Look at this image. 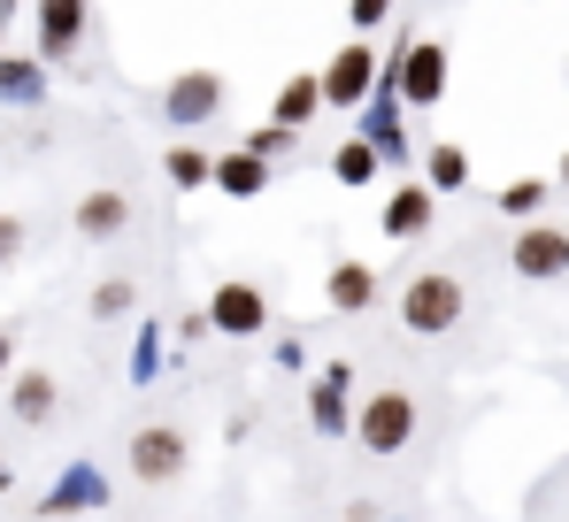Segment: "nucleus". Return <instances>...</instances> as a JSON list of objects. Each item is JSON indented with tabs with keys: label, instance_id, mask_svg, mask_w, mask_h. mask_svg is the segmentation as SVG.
<instances>
[{
	"label": "nucleus",
	"instance_id": "obj_14",
	"mask_svg": "<svg viewBox=\"0 0 569 522\" xmlns=\"http://www.w3.org/2000/svg\"><path fill=\"white\" fill-rule=\"evenodd\" d=\"M423 215H431V192H400V200L385 208V231L408 239V231H423Z\"/></svg>",
	"mask_w": 569,
	"mask_h": 522
},
{
	"label": "nucleus",
	"instance_id": "obj_1",
	"mask_svg": "<svg viewBox=\"0 0 569 522\" xmlns=\"http://www.w3.org/2000/svg\"><path fill=\"white\" fill-rule=\"evenodd\" d=\"M462 308H470V292H462V277H447V269H423V277H408V292H400V323H408L416 339L455 331Z\"/></svg>",
	"mask_w": 569,
	"mask_h": 522
},
{
	"label": "nucleus",
	"instance_id": "obj_8",
	"mask_svg": "<svg viewBox=\"0 0 569 522\" xmlns=\"http://www.w3.org/2000/svg\"><path fill=\"white\" fill-rule=\"evenodd\" d=\"M208 184H223V192H231V200H254V192H262V184H270V170H262V154H223V162H216V177H208Z\"/></svg>",
	"mask_w": 569,
	"mask_h": 522
},
{
	"label": "nucleus",
	"instance_id": "obj_5",
	"mask_svg": "<svg viewBox=\"0 0 569 522\" xmlns=\"http://www.w3.org/2000/svg\"><path fill=\"white\" fill-rule=\"evenodd\" d=\"M516 277H562L569 269V231H547V223H531L523 239H516Z\"/></svg>",
	"mask_w": 569,
	"mask_h": 522
},
{
	"label": "nucleus",
	"instance_id": "obj_15",
	"mask_svg": "<svg viewBox=\"0 0 569 522\" xmlns=\"http://www.w3.org/2000/svg\"><path fill=\"white\" fill-rule=\"evenodd\" d=\"M316 100H323V86H316V78H292V86H284V100H278V131H292Z\"/></svg>",
	"mask_w": 569,
	"mask_h": 522
},
{
	"label": "nucleus",
	"instance_id": "obj_22",
	"mask_svg": "<svg viewBox=\"0 0 569 522\" xmlns=\"http://www.w3.org/2000/svg\"><path fill=\"white\" fill-rule=\"evenodd\" d=\"M385 8H392V0H355V23H378Z\"/></svg>",
	"mask_w": 569,
	"mask_h": 522
},
{
	"label": "nucleus",
	"instance_id": "obj_12",
	"mask_svg": "<svg viewBox=\"0 0 569 522\" xmlns=\"http://www.w3.org/2000/svg\"><path fill=\"white\" fill-rule=\"evenodd\" d=\"M123 223H131L123 192H93V200L78 208V231H86V239H108V231H123Z\"/></svg>",
	"mask_w": 569,
	"mask_h": 522
},
{
	"label": "nucleus",
	"instance_id": "obj_18",
	"mask_svg": "<svg viewBox=\"0 0 569 522\" xmlns=\"http://www.w3.org/2000/svg\"><path fill=\"white\" fill-rule=\"evenodd\" d=\"M462 170H470V162H462V147H439V154H431V184H439V192H447V184H462Z\"/></svg>",
	"mask_w": 569,
	"mask_h": 522
},
{
	"label": "nucleus",
	"instance_id": "obj_20",
	"mask_svg": "<svg viewBox=\"0 0 569 522\" xmlns=\"http://www.w3.org/2000/svg\"><path fill=\"white\" fill-rule=\"evenodd\" d=\"M370 170H378V154H370V147H347V154H339V177H347V184H362Z\"/></svg>",
	"mask_w": 569,
	"mask_h": 522
},
{
	"label": "nucleus",
	"instance_id": "obj_11",
	"mask_svg": "<svg viewBox=\"0 0 569 522\" xmlns=\"http://www.w3.org/2000/svg\"><path fill=\"white\" fill-rule=\"evenodd\" d=\"M16 415L23 423H47L54 415V377L47 369H16Z\"/></svg>",
	"mask_w": 569,
	"mask_h": 522
},
{
	"label": "nucleus",
	"instance_id": "obj_21",
	"mask_svg": "<svg viewBox=\"0 0 569 522\" xmlns=\"http://www.w3.org/2000/svg\"><path fill=\"white\" fill-rule=\"evenodd\" d=\"M23 254V223H16V215H0V261H16Z\"/></svg>",
	"mask_w": 569,
	"mask_h": 522
},
{
	"label": "nucleus",
	"instance_id": "obj_17",
	"mask_svg": "<svg viewBox=\"0 0 569 522\" xmlns=\"http://www.w3.org/2000/svg\"><path fill=\"white\" fill-rule=\"evenodd\" d=\"M170 177H178V184H208L216 162H208V154H192V147H178V154H170Z\"/></svg>",
	"mask_w": 569,
	"mask_h": 522
},
{
	"label": "nucleus",
	"instance_id": "obj_6",
	"mask_svg": "<svg viewBox=\"0 0 569 522\" xmlns=\"http://www.w3.org/2000/svg\"><path fill=\"white\" fill-rule=\"evenodd\" d=\"M400 92H408L416 108H431V100L447 92V54H439V47H416V54L400 62Z\"/></svg>",
	"mask_w": 569,
	"mask_h": 522
},
{
	"label": "nucleus",
	"instance_id": "obj_4",
	"mask_svg": "<svg viewBox=\"0 0 569 522\" xmlns=\"http://www.w3.org/2000/svg\"><path fill=\"white\" fill-rule=\"evenodd\" d=\"M178 469H186V431H170V423L131 431V476L139 484H170Z\"/></svg>",
	"mask_w": 569,
	"mask_h": 522
},
{
	"label": "nucleus",
	"instance_id": "obj_7",
	"mask_svg": "<svg viewBox=\"0 0 569 522\" xmlns=\"http://www.w3.org/2000/svg\"><path fill=\"white\" fill-rule=\"evenodd\" d=\"M216 100H223V78L200 70V78H178V86H170V116H178V123H200Z\"/></svg>",
	"mask_w": 569,
	"mask_h": 522
},
{
	"label": "nucleus",
	"instance_id": "obj_13",
	"mask_svg": "<svg viewBox=\"0 0 569 522\" xmlns=\"http://www.w3.org/2000/svg\"><path fill=\"white\" fill-rule=\"evenodd\" d=\"M78 31H86V8L78 0H47V54H70Z\"/></svg>",
	"mask_w": 569,
	"mask_h": 522
},
{
	"label": "nucleus",
	"instance_id": "obj_10",
	"mask_svg": "<svg viewBox=\"0 0 569 522\" xmlns=\"http://www.w3.org/2000/svg\"><path fill=\"white\" fill-rule=\"evenodd\" d=\"M370 300H378V277H370L362 261H339V269H331V308L355 315V308H370Z\"/></svg>",
	"mask_w": 569,
	"mask_h": 522
},
{
	"label": "nucleus",
	"instance_id": "obj_9",
	"mask_svg": "<svg viewBox=\"0 0 569 522\" xmlns=\"http://www.w3.org/2000/svg\"><path fill=\"white\" fill-rule=\"evenodd\" d=\"M316 86H323V100H362V86H370V54L347 47V54L331 62V78H316Z\"/></svg>",
	"mask_w": 569,
	"mask_h": 522
},
{
	"label": "nucleus",
	"instance_id": "obj_23",
	"mask_svg": "<svg viewBox=\"0 0 569 522\" xmlns=\"http://www.w3.org/2000/svg\"><path fill=\"white\" fill-rule=\"evenodd\" d=\"M8 369H16V339L0 331V377H8Z\"/></svg>",
	"mask_w": 569,
	"mask_h": 522
},
{
	"label": "nucleus",
	"instance_id": "obj_19",
	"mask_svg": "<svg viewBox=\"0 0 569 522\" xmlns=\"http://www.w3.org/2000/svg\"><path fill=\"white\" fill-rule=\"evenodd\" d=\"M539 192H547V184H539V177H523V184H508V200H500V208H508V215H531V208H539Z\"/></svg>",
	"mask_w": 569,
	"mask_h": 522
},
{
	"label": "nucleus",
	"instance_id": "obj_2",
	"mask_svg": "<svg viewBox=\"0 0 569 522\" xmlns=\"http://www.w3.org/2000/svg\"><path fill=\"white\" fill-rule=\"evenodd\" d=\"M355 438H362L370 453H400V445L416 438V400H408V392H392V384H385V392H370V400H362Z\"/></svg>",
	"mask_w": 569,
	"mask_h": 522
},
{
	"label": "nucleus",
	"instance_id": "obj_16",
	"mask_svg": "<svg viewBox=\"0 0 569 522\" xmlns=\"http://www.w3.org/2000/svg\"><path fill=\"white\" fill-rule=\"evenodd\" d=\"M131 308H139V292H131L123 277H108V284H93V315H100V323H116V315H131Z\"/></svg>",
	"mask_w": 569,
	"mask_h": 522
},
{
	"label": "nucleus",
	"instance_id": "obj_3",
	"mask_svg": "<svg viewBox=\"0 0 569 522\" xmlns=\"http://www.w3.org/2000/svg\"><path fill=\"white\" fill-rule=\"evenodd\" d=\"M270 323V300H262V284H247V277H231V284H216V300H208V331H231V339H254Z\"/></svg>",
	"mask_w": 569,
	"mask_h": 522
}]
</instances>
